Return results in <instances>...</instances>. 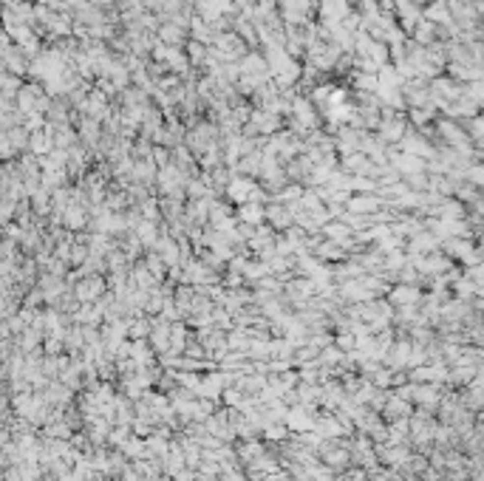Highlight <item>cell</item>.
Listing matches in <instances>:
<instances>
[{
    "label": "cell",
    "mask_w": 484,
    "mask_h": 481,
    "mask_svg": "<svg viewBox=\"0 0 484 481\" xmlns=\"http://www.w3.org/2000/svg\"><path fill=\"white\" fill-rule=\"evenodd\" d=\"M448 263H450L448 258H436V255H430L428 260H422V263H419V269H422V272H436V269L442 272V269H448Z\"/></svg>",
    "instance_id": "cell-1"
},
{
    "label": "cell",
    "mask_w": 484,
    "mask_h": 481,
    "mask_svg": "<svg viewBox=\"0 0 484 481\" xmlns=\"http://www.w3.org/2000/svg\"><path fill=\"white\" fill-rule=\"evenodd\" d=\"M267 212L261 210V207H255V204H246V207H241V218L243 221H249V224H258L261 218H264Z\"/></svg>",
    "instance_id": "cell-2"
},
{
    "label": "cell",
    "mask_w": 484,
    "mask_h": 481,
    "mask_svg": "<svg viewBox=\"0 0 484 481\" xmlns=\"http://www.w3.org/2000/svg\"><path fill=\"white\" fill-rule=\"evenodd\" d=\"M269 218L278 224V227H286V224H289V215H286L283 210H269Z\"/></svg>",
    "instance_id": "cell-3"
},
{
    "label": "cell",
    "mask_w": 484,
    "mask_h": 481,
    "mask_svg": "<svg viewBox=\"0 0 484 481\" xmlns=\"http://www.w3.org/2000/svg\"><path fill=\"white\" fill-rule=\"evenodd\" d=\"M394 300H416V292L413 289H400V292H394Z\"/></svg>",
    "instance_id": "cell-4"
}]
</instances>
